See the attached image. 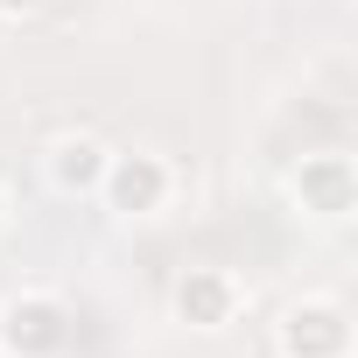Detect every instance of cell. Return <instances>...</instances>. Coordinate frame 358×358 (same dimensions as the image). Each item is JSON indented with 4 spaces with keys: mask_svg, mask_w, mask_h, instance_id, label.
Listing matches in <instances>:
<instances>
[{
    "mask_svg": "<svg viewBox=\"0 0 358 358\" xmlns=\"http://www.w3.org/2000/svg\"><path fill=\"white\" fill-rule=\"evenodd\" d=\"M218 281H197V288H183V309H204V316H218Z\"/></svg>",
    "mask_w": 358,
    "mask_h": 358,
    "instance_id": "7a4b0ae2",
    "label": "cell"
},
{
    "mask_svg": "<svg viewBox=\"0 0 358 358\" xmlns=\"http://www.w3.org/2000/svg\"><path fill=\"white\" fill-rule=\"evenodd\" d=\"M57 155H64V162H57V169H64V176H78V183H85V176H92V169H99V162H92V155H99V148H92V141H64V148H57Z\"/></svg>",
    "mask_w": 358,
    "mask_h": 358,
    "instance_id": "6da1fadb",
    "label": "cell"
},
{
    "mask_svg": "<svg viewBox=\"0 0 358 358\" xmlns=\"http://www.w3.org/2000/svg\"><path fill=\"white\" fill-rule=\"evenodd\" d=\"M0 8H36V0H0Z\"/></svg>",
    "mask_w": 358,
    "mask_h": 358,
    "instance_id": "277c9868",
    "label": "cell"
},
{
    "mask_svg": "<svg viewBox=\"0 0 358 358\" xmlns=\"http://www.w3.org/2000/svg\"><path fill=\"white\" fill-rule=\"evenodd\" d=\"M148 190H155V176H134V169H120V197H127V204H134V197H148Z\"/></svg>",
    "mask_w": 358,
    "mask_h": 358,
    "instance_id": "3957f363",
    "label": "cell"
}]
</instances>
